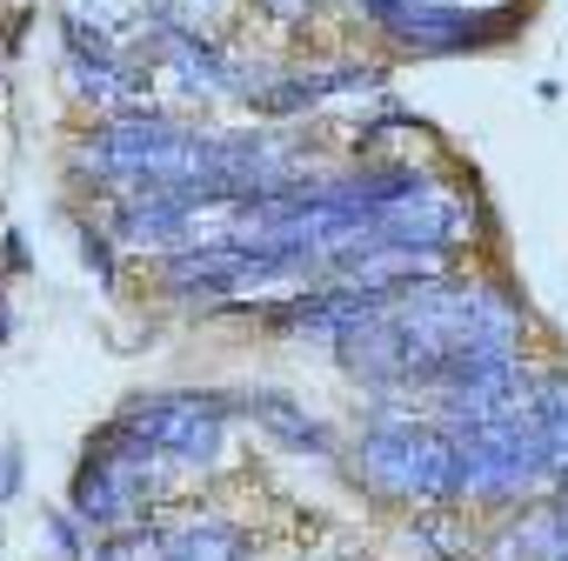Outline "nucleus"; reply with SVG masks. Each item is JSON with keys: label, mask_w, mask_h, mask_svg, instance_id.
<instances>
[{"label": "nucleus", "mask_w": 568, "mask_h": 561, "mask_svg": "<svg viewBox=\"0 0 568 561\" xmlns=\"http://www.w3.org/2000/svg\"><path fill=\"white\" fill-rule=\"evenodd\" d=\"M121 421H128L154 455L214 461V455H221V428H227V401H214V395H161V401H134Z\"/></svg>", "instance_id": "3"}, {"label": "nucleus", "mask_w": 568, "mask_h": 561, "mask_svg": "<svg viewBox=\"0 0 568 561\" xmlns=\"http://www.w3.org/2000/svg\"><path fill=\"white\" fill-rule=\"evenodd\" d=\"M455 455H462V494L515 501L548 481V441L535 408L501 415V421H455Z\"/></svg>", "instance_id": "1"}, {"label": "nucleus", "mask_w": 568, "mask_h": 561, "mask_svg": "<svg viewBox=\"0 0 568 561\" xmlns=\"http://www.w3.org/2000/svg\"><path fill=\"white\" fill-rule=\"evenodd\" d=\"M254 421L261 428H274L288 448H302V455H328V428L322 421H308L295 401H281V395H254Z\"/></svg>", "instance_id": "10"}, {"label": "nucleus", "mask_w": 568, "mask_h": 561, "mask_svg": "<svg viewBox=\"0 0 568 561\" xmlns=\"http://www.w3.org/2000/svg\"><path fill=\"white\" fill-rule=\"evenodd\" d=\"M455 227H462V207L448 194H435V187H415V194L375 207V234L382 241H402V247H448Z\"/></svg>", "instance_id": "5"}, {"label": "nucleus", "mask_w": 568, "mask_h": 561, "mask_svg": "<svg viewBox=\"0 0 568 561\" xmlns=\"http://www.w3.org/2000/svg\"><path fill=\"white\" fill-rule=\"evenodd\" d=\"M48 534H54V548H61V554H81V534L68 528V514H54V521H48Z\"/></svg>", "instance_id": "16"}, {"label": "nucleus", "mask_w": 568, "mask_h": 561, "mask_svg": "<svg viewBox=\"0 0 568 561\" xmlns=\"http://www.w3.org/2000/svg\"><path fill=\"white\" fill-rule=\"evenodd\" d=\"M362 475L382 494H402V501H448V494H462L455 435L408 428V421H382V428L362 435Z\"/></svg>", "instance_id": "2"}, {"label": "nucleus", "mask_w": 568, "mask_h": 561, "mask_svg": "<svg viewBox=\"0 0 568 561\" xmlns=\"http://www.w3.org/2000/svg\"><path fill=\"white\" fill-rule=\"evenodd\" d=\"M408 8H415V0H362V14H375L382 28H395V21H402Z\"/></svg>", "instance_id": "15"}, {"label": "nucleus", "mask_w": 568, "mask_h": 561, "mask_svg": "<svg viewBox=\"0 0 568 561\" xmlns=\"http://www.w3.org/2000/svg\"><path fill=\"white\" fill-rule=\"evenodd\" d=\"M161 68H168L187 94H227V88H234V61H227L214 41L187 34V28H161Z\"/></svg>", "instance_id": "6"}, {"label": "nucleus", "mask_w": 568, "mask_h": 561, "mask_svg": "<svg viewBox=\"0 0 568 561\" xmlns=\"http://www.w3.org/2000/svg\"><path fill=\"white\" fill-rule=\"evenodd\" d=\"M81 261H88V274L101 280V288H108V280H114V247H108L101 234H81Z\"/></svg>", "instance_id": "14"}, {"label": "nucleus", "mask_w": 568, "mask_h": 561, "mask_svg": "<svg viewBox=\"0 0 568 561\" xmlns=\"http://www.w3.org/2000/svg\"><path fill=\"white\" fill-rule=\"evenodd\" d=\"M348 81H368V74H355V68H342V74H295V81H274V88H247V108L254 114H302V108L342 94Z\"/></svg>", "instance_id": "7"}, {"label": "nucleus", "mask_w": 568, "mask_h": 561, "mask_svg": "<svg viewBox=\"0 0 568 561\" xmlns=\"http://www.w3.org/2000/svg\"><path fill=\"white\" fill-rule=\"evenodd\" d=\"M14 335V315H8V302H0V341H8Z\"/></svg>", "instance_id": "17"}, {"label": "nucleus", "mask_w": 568, "mask_h": 561, "mask_svg": "<svg viewBox=\"0 0 568 561\" xmlns=\"http://www.w3.org/2000/svg\"><path fill=\"white\" fill-rule=\"evenodd\" d=\"M161 561H247V534L227 521H201L161 548Z\"/></svg>", "instance_id": "8"}, {"label": "nucleus", "mask_w": 568, "mask_h": 561, "mask_svg": "<svg viewBox=\"0 0 568 561\" xmlns=\"http://www.w3.org/2000/svg\"><path fill=\"white\" fill-rule=\"evenodd\" d=\"M495 561H555V514H535L528 528H508Z\"/></svg>", "instance_id": "11"}, {"label": "nucleus", "mask_w": 568, "mask_h": 561, "mask_svg": "<svg viewBox=\"0 0 568 561\" xmlns=\"http://www.w3.org/2000/svg\"><path fill=\"white\" fill-rule=\"evenodd\" d=\"M21 475H28V455H21V441H8L0 448V501L21 494Z\"/></svg>", "instance_id": "13"}, {"label": "nucleus", "mask_w": 568, "mask_h": 561, "mask_svg": "<svg viewBox=\"0 0 568 561\" xmlns=\"http://www.w3.org/2000/svg\"><path fill=\"white\" fill-rule=\"evenodd\" d=\"M161 534L154 528H134V534H108V541H94V561H161Z\"/></svg>", "instance_id": "12"}, {"label": "nucleus", "mask_w": 568, "mask_h": 561, "mask_svg": "<svg viewBox=\"0 0 568 561\" xmlns=\"http://www.w3.org/2000/svg\"><path fill=\"white\" fill-rule=\"evenodd\" d=\"M495 28H508V14H468V8H455V0H415L388 34L408 41L415 54H455V48L495 41Z\"/></svg>", "instance_id": "4"}, {"label": "nucleus", "mask_w": 568, "mask_h": 561, "mask_svg": "<svg viewBox=\"0 0 568 561\" xmlns=\"http://www.w3.org/2000/svg\"><path fill=\"white\" fill-rule=\"evenodd\" d=\"M535 421H541V441H548V475L568 481V375H548L535 388Z\"/></svg>", "instance_id": "9"}]
</instances>
